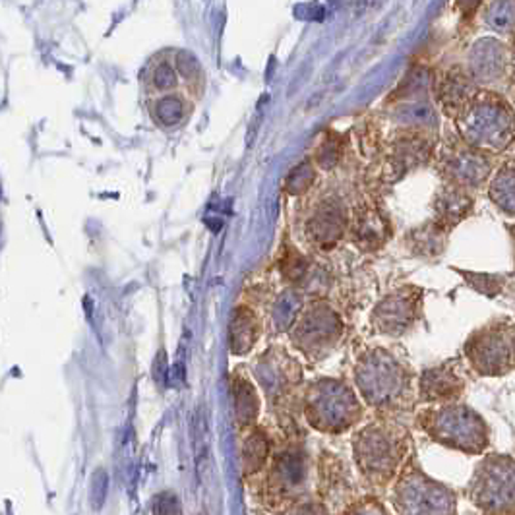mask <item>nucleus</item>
<instances>
[{
    "label": "nucleus",
    "instance_id": "obj_1",
    "mask_svg": "<svg viewBox=\"0 0 515 515\" xmlns=\"http://www.w3.org/2000/svg\"><path fill=\"white\" fill-rule=\"evenodd\" d=\"M479 501L494 511L515 508V465L496 463L484 469L479 482Z\"/></svg>",
    "mask_w": 515,
    "mask_h": 515
}]
</instances>
